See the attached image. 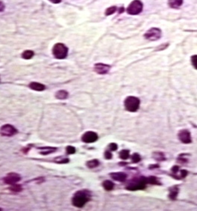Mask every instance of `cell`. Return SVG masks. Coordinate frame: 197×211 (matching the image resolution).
<instances>
[{
  "instance_id": "obj_7",
  "label": "cell",
  "mask_w": 197,
  "mask_h": 211,
  "mask_svg": "<svg viewBox=\"0 0 197 211\" xmlns=\"http://www.w3.org/2000/svg\"><path fill=\"white\" fill-rule=\"evenodd\" d=\"M17 133L16 128L10 124H5L0 129V134L3 136H12Z\"/></svg>"
},
{
  "instance_id": "obj_12",
  "label": "cell",
  "mask_w": 197,
  "mask_h": 211,
  "mask_svg": "<svg viewBox=\"0 0 197 211\" xmlns=\"http://www.w3.org/2000/svg\"><path fill=\"white\" fill-rule=\"evenodd\" d=\"M172 173L174 174V177L176 179H181L185 177L187 175V172L185 170H179L178 166H174L172 169Z\"/></svg>"
},
{
  "instance_id": "obj_15",
  "label": "cell",
  "mask_w": 197,
  "mask_h": 211,
  "mask_svg": "<svg viewBox=\"0 0 197 211\" xmlns=\"http://www.w3.org/2000/svg\"><path fill=\"white\" fill-rule=\"evenodd\" d=\"M183 0H168V5L170 8L178 9L182 5Z\"/></svg>"
},
{
  "instance_id": "obj_36",
  "label": "cell",
  "mask_w": 197,
  "mask_h": 211,
  "mask_svg": "<svg viewBox=\"0 0 197 211\" xmlns=\"http://www.w3.org/2000/svg\"><path fill=\"white\" fill-rule=\"evenodd\" d=\"M1 210V208H0V210Z\"/></svg>"
},
{
  "instance_id": "obj_1",
  "label": "cell",
  "mask_w": 197,
  "mask_h": 211,
  "mask_svg": "<svg viewBox=\"0 0 197 211\" xmlns=\"http://www.w3.org/2000/svg\"><path fill=\"white\" fill-rule=\"evenodd\" d=\"M91 194L88 190L78 191L73 198V204L76 207H82L90 201Z\"/></svg>"
},
{
  "instance_id": "obj_11",
  "label": "cell",
  "mask_w": 197,
  "mask_h": 211,
  "mask_svg": "<svg viewBox=\"0 0 197 211\" xmlns=\"http://www.w3.org/2000/svg\"><path fill=\"white\" fill-rule=\"evenodd\" d=\"M110 69H111V66L102 63L96 64L94 66V70L99 74H106L109 72Z\"/></svg>"
},
{
  "instance_id": "obj_19",
  "label": "cell",
  "mask_w": 197,
  "mask_h": 211,
  "mask_svg": "<svg viewBox=\"0 0 197 211\" xmlns=\"http://www.w3.org/2000/svg\"><path fill=\"white\" fill-rule=\"evenodd\" d=\"M34 52L31 50H25L23 53L22 54V57L24 59H31L34 56Z\"/></svg>"
},
{
  "instance_id": "obj_32",
  "label": "cell",
  "mask_w": 197,
  "mask_h": 211,
  "mask_svg": "<svg viewBox=\"0 0 197 211\" xmlns=\"http://www.w3.org/2000/svg\"><path fill=\"white\" fill-rule=\"evenodd\" d=\"M105 157L106 159H108V160H110V159L112 158V154H111V151H109V150H108V151H105Z\"/></svg>"
},
{
  "instance_id": "obj_35",
  "label": "cell",
  "mask_w": 197,
  "mask_h": 211,
  "mask_svg": "<svg viewBox=\"0 0 197 211\" xmlns=\"http://www.w3.org/2000/svg\"><path fill=\"white\" fill-rule=\"evenodd\" d=\"M123 11H124V8H123V7H121V8L119 9V13H120V14L123 13Z\"/></svg>"
},
{
  "instance_id": "obj_23",
  "label": "cell",
  "mask_w": 197,
  "mask_h": 211,
  "mask_svg": "<svg viewBox=\"0 0 197 211\" xmlns=\"http://www.w3.org/2000/svg\"><path fill=\"white\" fill-rule=\"evenodd\" d=\"M154 158L158 161H163V160H165V156L162 153L157 152L154 154Z\"/></svg>"
},
{
  "instance_id": "obj_3",
  "label": "cell",
  "mask_w": 197,
  "mask_h": 211,
  "mask_svg": "<svg viewBox=\"0 0 197 211\" xmlns=\"http://www.w3.org/2000/svg\"><path fill=\"white\" fill-rule=\"evenodd\" d=\"M52 54L55 57L58 59H65L68 54V48L61 43L56 44L53 47Z\"/></svg>"
},
{
  "instance_id": "obj_8",
  "label": "cell",
  "mask_w": 197,
  "mask_h": 211,
  "mask_svg": "<svg viewBox=\"0 0 197 211\" xmlns=\"http://www.w3.org/2000/svg\"><path fill=\"white\" fill-rule=\"evenodd\" d=\"M82 139L85 143H92L98 139V135L92 131H88L82 136Z\"/></svg>"
},
{
  "instance_id": "obj_22",
  "label": "cell",
  "mask_w": 197,
  "mask_h": 211,
  "mask_svg": "<svg viewBox=\"0 0 197 211\" xmlns=\"http://www.w3.org/2000/svg\"><path fill=\"white\" fill-rule=\"evenodd\" d=\"M117 10V8L116 6H111V7L107 8V10L105 11V15L106 16H109V15L113 14L115 13Z\"/></svg>"
},
{
  "instance_id": "obj_10",
  "label": "cell",
  "mask_w": 197,
  "mask_h": 211,
  "mask_svg": "<svg viewBox=\"0 0 197 211\" xmlns=\"http://www.w3.org/2000/svg\"><path fill=\"white\" fill-rule=\"evenodd\" d=\"M21 177L18 174L16 173H9L8 175L6 176L4 178V182L7 184L12 185L15 184L17 182H19L20 180Z\"/></svg>"
},
{
  "instance_id": "obj_20",
  "label": "cell",
  "mask_w": 197,
  "mask_h": 211,
  "mask_svg": "<svg viewBox=\"0 0 197 211\" xmlns=\"http://www.w3.org/2000/svg\"><path fill=\"white\" fill-rule=\"evenodd\" d=\"M99 165V162L97 160H93L91 161H88L87 163V166L90 169H94V168L97 167Z\"/></svg>"
},
{
  "instance_id": "obj_29",
  "label": "cell",
  "mask_w": 197,
  "mask_h": 211,
  "mask_svg": "<svg viewBox=\"0 0 197 211\" xmlns=\"http://www.w3.org/2000/svg\"><path fill=\"white\" fill-rule=\"evenodd\" d=\"M67 152L69 154H73L76 153V148L73 146H68L67 148Z\"/></svg>"
},
{
  "instance_id": "obj_21",
  "label": "cell",
  "mask_w": 197,
  "mask_h": 211,
  "mask_svg": "<svg viewBox=\"0 0 197 211\" xmlns=\"http://www.w3.org/2000/svg\"><path fill=\"white\" fill-rule=\"evenodd\" d=\"M120 157L122 160H127L129 157V150H123L120 152Z\"/></svg>"
},
{
  "instance_id": "obj_2",
  "label": "cell",
  "mask_w": 197,
  "mask_h": 211,
  "mask_svg": "<svg viewBox=\"0 0 197 211\" xmlns=\"http://www.w3.org/2000/svg\"><path fill=\"white\" fill-rule=\"evenodd\" d=\"M148 183L147 178L146 177H138V178L133 179L127 186L126 189L131 191L140 190L143 189L146 186V183Z\"/></svg>"
},
{
  "instance_id": "obj_5",
  "label": "cell",
  "mask_w": 197,
  "mask_h": 211,
  "mask_svg": "<svg viewBox=\"0 0 197 211\" xmlns=\"http://www.w3.org/2000/svg\"><path fill=\"white\" fill-rule=\"evenodd\" d=\"M143 5L140 0H134L131 2L129 7L126 9V11L129 14L137 15L139 14L143 11Z\"/></svg>"
},
{
  "instance_id": "obj_6",
  "label": "cell",
  "mask_w": 197,
  "mask_h": 211,
  "mask_svg": "<svg viewBox=\"0 0 197 211\" xmlns=\"http://www.w3.org/2000/svg\"><path fill=\"white\" fill-rule=\"evenodd\" d=\"M161 30L158 28H152L145 33L144 37L146 40L150 41H158L161 38Z\"/></svg>"
},
{
  "instance_id": "obj_4",
  "label": "cell",
  "mask_w": 197,
  "mask_h": 211,
  "mask_svg": "<svg viewBox=\"0 0 197 211\" xmlns=\"http://www.w3.org/2000/svg\"><path fill=\"white\" fill-rule=\"evenodd\" d=\"M125 108L129 112H136L140 106V100L137 97L129 96L125 100L124 102Z\"/></svg>"
},
{
  "instance_id": "obj_17",
  "label": "cell",
  "mask_w": 197,
  "mask_h": 211,
  "mask_svg": "<svg viewBox=\"0 0 197 211\" xmlns=\"http://www.w3.org/2000/svg\"><path fill=\"white\" fill-rule=\"evenodd\" d=\"M55 97L56 98L59 99V100H64V99H67L68 97V93L64 90H61V91L56 92Z\"/></svg>"
},
{
  "instance_id": "obj_33",
  "label": "cell",
  "mask_w": 197,
  "mask_h": 211,
  "mask_svg": "<svg viewBox=\"0 0 197 211\" xmlns=\"http://www.w3.org/2000/svg\"><path fill=\"white\" fill-rule=\"evenodd\" d=\"M4 9V5L1 2H0V12L3 11Z\"/></svg>"
},
{
  "instance_id": "obj_26",
  "label": "cell",
  "mask_w": 197,
  "mask_h": 211,
  "mask_svg": "<svg viewBox=\"0 0 197 211\" xmlns=\"http://www.w3.org/2000/svg\"><path fill=\"white\" fill-rule=\"evenodd\" d=\"M10 186H11L10 187V189L11 191H13V192H20L22 190V187H21L20 185L12 184Z\"/></svg>"
},
{
  "instance_id": "obj_16",
  "label": "cell",
  "mask_w": 197,
  "mask_h": 211,
  "mask_svg": "<svg viewBox=\"0 0 197 211\" xmlns=\"http://www.w3.org/2000/svg\"><path fill=\"white\" fill-rule=\"evenodd\" d=\"M178 191H179V189H178V186H172V188H170V189H169V198L172 200H175V198H176L177 195H178Z\"/></svg>"
},
{
  "instance_id": "obj_34",
  "label": "cell",
  "mask_w": 197,
  "mask_h": 211,
  "mask_svg": "<svg viewBox=\"0 0 197 211\" xmlns=\"http://www.w3.org/2000/svg\"><path fill=\"white\" fill-rule=\"evenodd\" d=\"M49 1L52 3H55V4H58V3H60L61 2V0H49Z\"/></svg>"
},
{
  "instance_id": "obj_25",
  "label": "cell",
  "mask_w": 197,
  "mask_h": 211,
  "mask_svg": "<svg viewBox=\"0 0 197 211\" xmlns=\"http://www.w3.org/2000/svg\"><path fill=\"white\" fill-rule=\"evenodd\" d=\"M148 183H151V184H160V182L158 179L155 177H150L147 178Z\"/></svg>"
},
{
  "instance_id": "obj_27",
  "label": "cell",
  "mask_w": 197,
  "mask_h": 211,
  "mask_svg": "<svg viewBox=\"0 0 197 211\" xmlns=\"http://www.w3.org/2000/svg\"><path fill=\"white\" fill-rule=\"evenodd\" d=\"M131 160L134 163H137L140 161V157L138 154H134L131 157Z\"/></svg>"
},
{
  "instance_id": "obj_9",
  "label": "cell",
  "mask_w": 197,
  "mask_h": 211,
  "mask_svg": "<svg viewBox=\"0 0 197 211\" xmlns=\"http://www.w3.org/2000/svg\"><path fill=\"white\" fill-rule=\"evenodd\" d=\"M178 136L179 140L182 143L189 144L192 142L190 133L188 130H182L180 131L178 134Z\"/></svg>"
},
{
  "instance_id": "obj_14",
  "label": "cell",
  "mask_w": 197,
  "mask_h": 211,
  "mask_svg": "<svg viewBox=\"0 0 197 211\" xmlns=\"http://www.w3.org/2000/svg\"><path fill=\"white\" fill-rule=\"evenodd\" d=\"M29 88L32 90L37 91H42L46 88V86L43 84L39 83V82H31L29 85Z\"/></svg>"
},
{
  "instance_id": "obj_28",
  "label": "cell",
  "mask_w": 197,
  "mask_h": 211,
  "mask_svg": "<svg viewBox=\"0 0 197 211\" xmlns=\"http://www.w3.org/2000/svg\"><path fill=\"white\" fill-rule=\"evenodd\" d=\"M191 63L192 65L195 69L197 70V55H194L191 57Z\"/></svg>"
},
{
  "instance_id": "obj_18",
  "label": "cell",
  "mask_w": 197,
  "mask_h": 211,
  "mask_svg": "<svg viewBox=\"0 0 197 211\" xmlns=\"http://www.w3.org/2000/svg\"><path fill=\"white\" fill-rule=\"evenodd\" d=\"M102 186H103L104 189L107 191H111L114 189V183L113 182H111V180H105V181L103 182L102 183Z\"/></svg>"
},
{
  "instance_id": "obj_24",
  "label": "cell",
  "mask_w": 197,
  "mask_h": 211,
  "mask_svg": "<svg viewBox=\"0 0 197 211\" xmlns=\"http://www.w3.org/2000/svg\"><path fill=\"white\" fill-rule=\"evenodd\" d=\"M43 148L44 150H42L40 151V154H43V155H46V154H50V153H52L55 151V148Z\"/></svg>"
},
{
  "instance_id": "obj_13",
  "label": "cell",
  "mask_w": 197,
  "mask_h": 211,
  "mask_svg": "<svg viewBox=\"0 0 197 211\" xmlns=\"http://www.w3.org/2000/svg\"><path fill=\"white\" fill-rule=\"evenodd\" d=\"M111 177L114 180H117V181L120 182H124L127 178V175L126 174L123 173V172H115V173H111Z\"/></svg>"
},
{
  "instance_id": "obj_30",
  "label": "cell",
  "mask_w": 197,
  "mask_h": 211,
  "mask_svg": "<svg viewBox=\"0 0 197 211\" xmlns=\"http://www.w3.org/2000/svg\"><path fill=\"white\" fill-rule=\"evenodd\" d=\"M117 148H118V146H117V145L116 143H111L109 145V146H108L109 151H117Z\"/></svg>"
},
{
  "instance_id": "obj_31",
  "label": "cell",
  "mask_w": 197,
  "mask_h": 211,
  "mask_svg": "<svg viewBox=\"0 0 197 211\" xmlns=\"http://www.w3.org/2000/svg\"><path fill=\"white\" fill-rule=\"evenodd\" d=\"M168 47H169V44H168V43H166V44H163L162 45H161V46H159V47H157V49L155 50H156V51H160V50H165V49L167 48Z\"/></svg>"
}]
</instances>
